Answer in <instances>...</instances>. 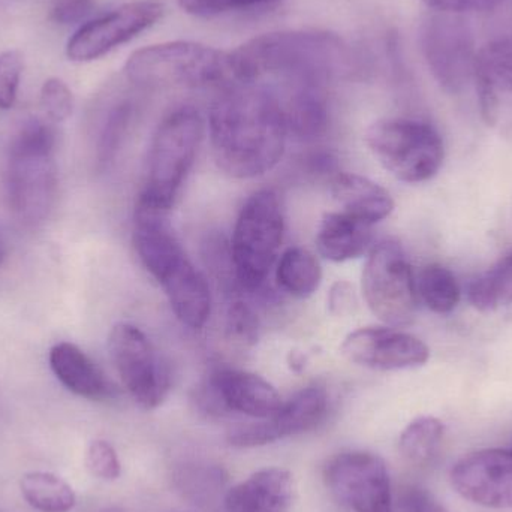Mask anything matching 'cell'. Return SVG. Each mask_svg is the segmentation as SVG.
Instances as JSON below:
<instances>
[{
  "label": "cell",
  "mask_w": 512,
  "mask_h": 512,
  "mask_svg": "<svg viewBox=\"0 0 512 512\" xmlns=\"http://www.w3.org/2000/svg\"><path fill=\"white\" fill-rule=\"evenodd\" d=\"M50 366L63 387L83 399L101 402L114 396L113 385L102 370L72 343H57L51 348Z\"/></svg>",
  "instance_id": "cell-20"
},
{
  "label": "cell",
  "mask_w": 512,
  "mask_h": 512,
  "mask_svg": "<svg viewBox=\"0 0 512 512\" xmlns=\"http://www.w3.org/2000/svg\"><path fill=\"white\" fill-rule=\"evenodd\" d=\"M364 140L382 167L405 183L427 182L444 162L441 134L420 120H378L367 128Z\"/></svg>",
  "instance_id": "cell-8"
},
{
  "label": "cell",
  "mask_w": 512,
  "mask_h": 512,
  "mask_svg": "<svg viewBox=\"0 0 512 512\" xmlns=\"http://www.w3.org/2000/svg\"><path fill=\"white\" fill-rule=\"evenodd\" d=\"M363 294L373 315L388 327H406L414 322L417 283L396 240H382L370 248L363 270Z\"/></svg>",
  "instance_id": "cell-9"
},
{
  "label": "cell",
  "mask_w": 512,
  "mask_h": 512,
  "mask_svg": "<svg viewBox=\"0 0 512 512\" xmlns=\"http://www.w3.org/2000/svg\"><path fill=\"white\" fill-rule=\"evenodd\" d=\"M351 304V286H349V283L346 282H337L336 285L331 288L330 292L331 312L339 313V315H342L343 312L351 309Z\"/></svg>",
  "instance_id": "cell-38"
},
{
  "label": "cell",
  "mask_w": 512,
  "mask_h": 512,
  "mask_svg": "<svg viewBox=\"0 0 512 512\" xmlns=\"http://www.w3.org/2000/svg\"><path fill=\"white\" fill-rule=\"evenodd\" d=\"M393 512H451L432 493L418 486H405L394 493Z\"/></svg>",
  "instance_id": "cell-35"
},
{
  "label": "cell",
  "mask_w": 512,
  "mask_h": 512,
  "mask_svg": "<svg viewBox=\"0 0 512 512\" xmlns=\"http://www.w3.org/2000/svg\"><path fill=\"white\" fill-rule=\"evenodd\" d=\"M24 501L39 512H69L77 496L66 481L50 472H29L20 480Z\"/></svg>",
  "instance_id": "cell-25"
},
{
  "label": "cell",
  "mask_w": 512,
  "mask_h": 512,
  "mask_svg": "<svg viewBox=\"0 0 512 512\" xmlns=\"http://www.w3.org/2000/svg\"><path fill=\"white\" fill-rule=\"evenodd\" d=\"M204 138V119L192 105L174 108L159 123L149 150L146 185L138 204L168 213L194 167Z\"/></svg>",
  "instance_id": "cell-5"
},
{
  "label": "cell",
  "mask_w": 512,
  "mask_h": 512,
  "mask_svg": "<svg viewBox=\"0 0 512 512\" xmlns=\"http://www.w3.org/2000/svg\"><path fill=\"white\" fill-rule=\"evenodd\" d=\"M134 245L144 268L164 289L171 309L182 324L198 330L212 310L206 277L197 270L167 221V213L135 206Z\"/></svg>",
  "instance_id": "cell-3"
},
{
  "label": "cell",
  "mask_w": 512,
  "mask_h": 512,
  "mask_svg": "<svg viewBox=\"0 0 512 512\" xmlns=\"http://www.w3.org/2000/svg\"><path fill=\"white\" fill-rule=\"evenodd\" d=\"M282 0H179L180 8L195 17H215L234 11L270 8Z\"/></svg>",
  "instance_id": "cell-32"
},
{
  "label": "cell",
  "mask_w": 512,
  "mask_h": 512,
  "mask_svg": "<svg viewBox=\"0 0 512 512\" xmlns=\"http://www.w3.org/2000/svg\"><path fill=\"white\" fill-rule=\"evenodd\" d=\"M328 394L319 385H310L282 403L273 417L265 418L273 442L303 435L316 429L327 417Z\"/></svg>",
  "instance_id": "cell-23"
},
{
  "label": "cell",
  "mask_w": 512,
  "mask_h": 512,
  "mask_svg": "<svg viewBox=\"0 0 512 512\" xmlns=\"http://www.w3.org/2000/svg\"><path fill=\"white\" fill-rule=\"evenodd\" d=\"M209 134L218 167L254 179L279 164L289 132L273 87L252 83L225 87L210 107Z\"/></svg>",
  "instance_id": "cell-1"
},
{
  "label": "cell",
  "mask_w": 512,
  "mask_h": 512,
  "mask_svg": "<svg viewBox=\"0 0 512 512\" xmlns=\"http://www.w3.org/2000/svg\"><path fill=\"white\" fill-rule=\"evenodd\" d=\"M225 334L240 346H254L258 342L259 321L251 306L234 300L225 310Z\"/></svg>",
  "instance_id": "cell-30"
},
{
  "label": "cell",
  "mask_w": 512,
  "mask_h": 512,
  "mask_svg": "<svg viewBox=\"0 0 512 512\" xmlns=\"http://www.w3.org/2000/svg\"><path fill=\"white\" fill-rule=\"evenodd\" d=\"M420 47L427 68L445 92L460 93L474 80L480 50L463 15L430 11L420 26Z\"/></svg>",
  "instance_id": "cell-10"
},
{
  "label": "cell",
  "mask_w": 512,
  "mask_h": 512,
  "mask_svg": "<svg viewBox=\"0 0 512 512\" xmlns=\"http://www.w3.org/2000/svg\"><path fill=\"white\" fill-rule=\"evenodd\" d=\"M444 435V423L438 418H417L408 424V427L400 435V453L412 465H430L438 456Z\"/></svg>",
  "instance_id": "cell-27"
},
{
  "label": "cell",
  "mask_w": 512,
  "mask_h": 512,
  "mask_svg": "<svg viewBox=\"0 0 512 512\" xmlns=\"http://www.w3.org/2000/svg\"><path fill=\"white\" fill-rule=\"evenodd\" d=\"M294 498L291 472L265 468L234 486L225 496L228 512H288Z\"/></svg>",
  "instance_id": "cell-19"
},
{
  "label": "cell",
  "mask_w": 512,
  "mask_h": 512,
  "mask_svg": "<svg viewBox=\"0 0 512 512\" xmlns=\"http://www.w3.org/2000/svg\"><path fill=\"white\" fill-rule=\"evenodd\" d=\"M372 227L349 213H327L316 234L319 254L333 262L360 258L372 248Z\"/></svg>",
  "instance_id": "cell-22"
},
{
  "label": "cell",
  "mask_w": 512,
  "mask_h": 512,
  "mask_svg": "<svg viewBox=\"0 0 512 512\" xmlns=\"http://www.w3.org/2000/svg\"><path fill=\"white\" fill-rule=\"evenodd\" d=\"M324 480L334 498L352 512H393L390 472L378 454H336L325 465Z\"/></svg>",
  "instance_id": "cell-12"
},
{
  "label": "cell",
  "mask_w": 512,
  "mask_h": 512,
  "mask_svg": "<svg viewBox=\"0 0 512 512\" xmlns=\"http://www.w3.org/2000/svg\"><path fill=\"white\" fill-rule=\"evenodd\" d=\"M110 358L120 381L138 406L153 411L171 390V370L149 337L128 322H120L108 337Z\"/></svg>",
  "instance_id": "cell-11"
},
{
  "label": "cell",
  "mask_w": 512,
  "mask_h": 512,
  "mask_svg": "<svg viewBox=\"0 0 512 512\" xmlns=\"http://www.w3.org/2000/svg\"><path fill=\"white\" fill-rule=\"evenodd\" d=\"M231 74L237 84L262 78L315 80L328 83L349 65L348 45L324 30H282L264 33L230 53Z\"/></svg>",
  "instance_id": "cell-2"
},
{
  "label": "cell",
  "mask_w": 512,
  "mask_h": 512,
  "mask_svg": "<svg viewBox=\"0 0 512 512\" xmlns=\"http://www.w3.org/2000/svg\"><path fill=\"white\" fill-rule=\"evenodd\" d=\"M93 8L95 0H53L48 18L59 26H72L83 23Z\"/></svg>",
  "instance_id": "cell-36"
},
{
  "label": "cell",
  "mask_w": 512,
  "mask_h": 512,
  "mask_svg": "<svg viewBox=\"0 0 512 512\" xmlns=\"http://www.w3.org/2000/svg\"><path fill=\"white\" fill-rule=\"evenodd\" d=\"M331 194L349 213L367 224L375 225L393 213L394 201L388 191L367 177L354 173H336L331 177Z\"/></svg>",
  "instance_id": "cell-21"
},
{
  "label": "cell",
  "mask_w": 512,
  "mask_h": 512,
  "mask_svg": "<svg viewBox=\"0 0 512 512\" xmlns=\"http://www.w3.org/2000/svg\"><path fill=\"white\" fill-rule=\"evenodd\" d=\"M39 101H41L42 111L53 122H65L74 111V95L68 84L60 78L53 77L44 81Z\"/></svg>",
  "instance_id": "cell-31"
},
{
  "label": "cell",
  "mask_w": 512,
  "mask_h": 512,
  "mask_svg": "<svg viewBox=\"0 0 512 512\" xmlns=\"http://www.w3.org/2000/svg\"><path fill=\"white\" fill-rule=\"evenodd\" d=\"M285 218L279 197L271 189L255 192L240 210L231 240L237 283L258 291L279 256Z\"/></svg>",
  "instance_id": "cell-7"
},
{
  "label": "cell",
  "mask_w": 512,
  "mask_h": 512,
  "mask_svg": "<svg viewBox=\"0 0 512 512\" xmlns=\"http://www.w3.org/2000/svg\"><path fill=\"white\" fill-rule=\"evenodd\" d=\"M351 363L373 370H405L423 366L430 357L426 343L394 327H366L352 331L342 343Z\"/></svg>",
  "instance_id": "cell-17"
},
{
  "label": "cell",
  "mask_w": 512,
  "mask_h": 512,
  "mask_svg": "<svg viewBox=\"0 0 512 512\" xmlns=\"http://www.w3.org/2000/svg\"><path fill=\"white\" fill-rule=\"evenodd\" d=\"M451 486L466 501L492 510H512V450H480L451 469Z\"/></svg>",
  "instance_id": "cell-14"
},
{
  "label": "cell",
  "mask_w": 512,
  "mask_h": 512,
  "mask_svg": "<svg viewBox=\"0 0 512 512\" xmlns=\"http://www.w3.org/2000/svg\"><path fill=\"white\" fill-rule=\"evenodd\" d=\"M285 114L288 132L315 138L328 126L327 83L315 80H279L273 87Z\"/></svg>",
  "instance_id": "cell-18"
},
{
  "label": "cell",
  "mask_w": 512,
  "mask_h": 512,
  "mask_svg": "<svg viewBox=\"0 0 512 512\" xmlns=\"http://www.w3.org/2000/svg\"><path fill=\"white\" fill-rule=\"evenodd\" d=\"M23 69L24 59L20 51L8 50L0 53V110L14 107Z\"/></svg>",
  "instance_id": "cell-33"
},
{
  "label": "cell",
  "mask_w": 512,
  "mask_h": 512,
  "mask_svg": "<svg viewBox=\"0 0 512 512\" xmlns=\"http://www.w3.org/2000/svg\"><path fill=\"white\" fill-rule=\"evenodd\" d=\"M201 400L210 411L234 412L255 420L273 417L283 403L270 382L237 369L210 373L201 390Z\"/></svg>",
  "instance_id": "cell-16"
},
{
  "label": "cell",
  "mask_w": 512,
  "mask_h": 512,
  "mask_svg": "<svg viewBox=\"0 0 512 512\" xmlns=\"http://www.w3.org/2000/svg\"><path fill=\"white\" fill-rule=\"evenodd\" d=\"M468 300L481 312H493L512 303V251L468 286Z\"/></svg>",
  "instance_id": "cell-26"
},
{
  "label": "cell",
  "mask_w": 512,
  "mask_h": 512,
  "mask_svg": "<svg viewBox=\"0 0 512 512\" xmlns=\"http://www.w3.org/2000/svg\"><path fill=\"white\" fill-rule=\"evenodd\" d=\"M134 116V105L129 101H122L114 105L102 125L98 140V165L108 167L116 158L117 152L125 140L126 132Z\"/></svg>",
  "instance_id": "cell-29"
},
{
  "label": "cell",
  "mask_w": 512,
  "mask_h": 512,
  "mask_svg": "<svg viewBox=\"0 0 512 512\" xmlns=\"http://www.w3.org/2000/svg\"><path fill=\"white\" fill-rule=\"evenodd\" d=\"M56 132L41 120H30L18 131L8 149L5 191L9 209L26 224L47 218L56 200L54 162Z\"/></svg>",
  "instance_id": "cell-4"
},
{
  "label": "cell",
  "mask_w": 512,
  "mask_h": 512,
  "mask_svg": "<svg viewBox=\"0 0 512 512\" xmlns=\"http://www.w3.org/2000/svg\"><path fill=\"white\" fill-rule=\"evenodd\" d=\"M276 280L292 297L307 298L318 291L322 270L318 259L304 248H289L277 262Z\"/></svg>",
  "instance_id": "cell-24"
},
{
  "label": "cell",
  "mask_w": 512,
  "mask_h": 512,
  "mask_svg": "<svg viewBox=\"0 0 512 512\" xmlns=\"http://www.w3.org/2000/svg\"><path fill=\"white\" fill-rule=\"evenodd\" d=\"M162 14L164 5L156 0L125 3L81 24L66 44V56L77 63L101 59L152 27Z\"/></svg>",
  "instance_id": "cell-13"
},
{
  "label": "cell",
  "mask_w": 512,
  "mask_h": 512,
  "mask_svg": "<svg viewBox=\"0 0 512 512\" xmlns=\"http://www.w3.org/2000/svg\"><path fill=\"white\" fill-rule=\"evenodd\" d=\"M86 468L95 478L104 481H114L122 474L119 456L110 442L98 441L90 442L86 451Z\"/></svg>",
  "instance_id": "cell-34"
},
{
  "label": "cell",
  "mask_w": 512,
  "mask_h": 512,
  "mask_svg": "<svg viewBox=\"0 0 512 512\" xmlns=\"http://www.w3.org/2000/svg\"><path fill=\"white\" fill-rule=\"evenodd\" d=\"M418 300L423 301L432 312L447 315L456 309L460 301V286L456 276L441 264H430L418 274Z\"/></svg>",
  "instance_id": "cell-28"
},
{
  "label": "cell",
  "mask_w": 512,
  "mask_h": 512,
  "mask_svg": "<svg viewBox=\"0 0 512 512\" xmlns=\"http://www.w3.org/2000/svg\"><path fill=\"white\" fill-rule=\"evenodd\" d=\"M474 80L484 122L512 140V36L493 39L480 48Z\"/></svg>",
  "instance_id": "cell-15"
},
{
  "label": "cell",
  "mask_w": 512,
  "mask_h": 512,
  "mask_svg": "<svg viewBox=\"0 0 512 512\" xmlns=\"http://www.w3.org/2000/svg\"><path fill=\"white\" fill-rule=\"evenodd\" d=\"M125 77L138 87H210L233 83L230 53L192 41H170L134 51Z\"/></svg>",
  "instance_id": "cell-6"
},
{
  "label": "cell",
  "mask_w": 512,
  "mask_h": 512,
  "mask_svg": "<svg viewBox=\"0 0 512 512\" xmlns=\"http://www.w3.org/2000/svg\"><path fill=\"white\" fill-rule=\"evenodd\" d=\"M432 11L450 12V14H468V12H486L498 8L504 0H423Z\"/></svg>",
  "instance_id": "cell-37"
}]
</instances>
